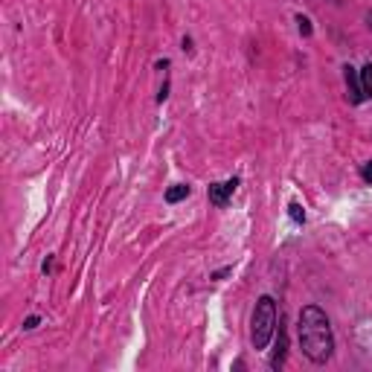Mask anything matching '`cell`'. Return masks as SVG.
Instances as JSON below:
<instances>
[{"label":"cell","mask_w":372,"mask_h":372,"mask_svg":"<svg viewBox=\"0 0 372 372\" xmlns=\"http://www.w3.org/2000/svg\"><path fill=\"white\" fill-rule=\"evenodd\" d=\"M297 26H300V33H302V35H312V21H308V18L297 15Z\"/></svg>","instance_id":"obj_9"},{"label":"cell","mask_w":372,"mask_h":372,"mask_svg":"<svg viewBox=\"0 0 372 372\" xmlns=\"http://www.w3.org/2000/svg\"><path fill=\"white\" fill-rule=\"evenodd\" d=\"M276 332V302L270 297H262L256 302V312H253V323H251V340H253V349H265L270 344V337Z\"/></svg>","instance_id":"obj_2"},{"label":"cell","mask_w":372,"mask_h":372,"mask_svg":"<svg viewBox=\"0 0 372 372\" xmlns=\"http://www.w3.org/2000/svg\"><path fill=\"white\" fill-rule=\"evenodd\" d=\"M236 186H239V177H230V180H224V183H212L209 186V204H215L219 209H224L227 204H230V198H233V192H236Z\"/></svg>","instance_id":"obj_3"},{"label":"cell","mask_w":372,"mask_h":372,"mask_svg":"<svg viewBox=\"0 0 372 372\" xmlns=\"http://www.w3.org/2000/svg\"><path fill=\"white\" fill-rule=\"evenodd\" d=\"M344 79H346V97H349V102L352 105H358V102H363V90H361V73L352 67V65H346L344 67Z\"/></svg>","instance_id":"obj_4"},{"label":"cell","mask_w":372,"mask_h":372,"mask_svg":"<svg viewBox=\"0 0 372 372\" xmlns=\"http://www.w3.org/2000/svg\"><path fill=\"white\" fill-rule=\"evenodd\" d=\"M366 23H369V29H372V12H369V15H366Z\"/></svg>","instance_id":"obj_12"},{"label":"cell","mask_w":372,"mask_h":372,"mask_svg":"<svg viewBox=\"0 0 372 372\" xmlns=\"http://www.w3.org/2000/svg\"><path fill=\"white\" fill-rule=\"evenodd\" d=\"M183 198H190V186H186V183H177V186H172V190L166 192V201H169V204H177V201H183Z\"/></svg>","instance_id":"obj_6"},{"label":"cell","mask_w":372,"mask_h":372,"mask_svg":"<svg viewBox=\"0 0 372 372\" xmlns=\"http://www.w3.org/2000/svg\"><path fill=\"white\" fill-rule=\"evenodd\" d=\"M300 346L305 352L308 361L314 363H326L334 352V337H332V326L329 317L320 312L317 305H305L300 312Z\"/></svg>","instance_id":"obj_1"},{"label":"cell","mask_w":372,"mask_h":372,"mask_svg":"<svg viewBox=\"0 0 372 372\" xmlns=\"http://www.w3.org/2000/svg\"><path fill=\"white\" fill-rule=\"evenodd\" d=\"M38 326V317H29L26 323H23V329H35Z\"/></svg>","instance_id":"obj_11"},{"label":"cell","mask_w":372,"mask_h":372,"mask_svg":"<svg viewBox=\"0 0 372 372\" xmlns=\"http://www.w3.org/2000/svg\"><path fill=\"white\" fill-rule=\"evenodd\" d=\"M285 349H288V337H285V329L279 326V337H276V352H273V358H270V366H273V369H279V366H283V361H285Z\"/></svg>","instance_id":"obj_5"},{"label":"cell","mask_w":372,"mask_h":372,"mask_svg":"<svg viewBox=\"0 0 372 372\" xmlns=\"http://www.w3.org/2000/svg\"><path fill=\"white\" fill-rule=\"evenodd\" d=\"M361 177H363V183H369V186H372V163H363Z\"/></svg>","instance_id":"obj_10"},{"label":"cell","mask_w":372,"mask_h":372,"mask_svg":"<svg viewBox=\"0 0 372 372\" xmlns=\"http://www.w3.org/2000/svg\"><path fill=\"white\" fill-rule=\"evenodd\" d=\"M361 90H363V99H372V65L361 70Z\"/></svg>","instance_id":"obj_7"},{"label":"cell","mask_w":372,"mask_h":372,"mask_svg":"<svg viewBox=\"0 0 372 372\" xmlns=\"http://www.w3.org/2000/svg\"><path fill=\"white\" fill-rule=\"evenodd\" d=\"M288 212H291V219H294L297 224H302V221H305V212H302V207H300L297 201H291V204H288Z\"/></svg>","instance_id":"obj_8"}]
</instances>
